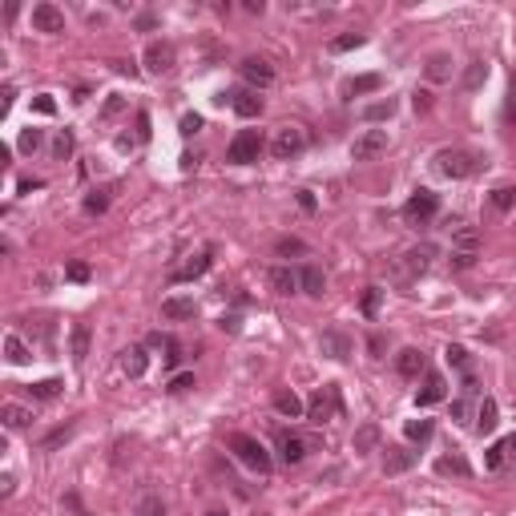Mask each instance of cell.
Wrapping results in <instances>:
<instances>
[{"label":"cell","instance_id":"cell-19","mask_svg":"<svg viewBox=\"0 0 516 516\" xmlns=\"http://www.w3.org/2000/svg\"><path fill=\"white\" fill-rule=\"evenodd\" d=\"M266 278H271V290H274V294H294V290H299V274L290 271V266H271V274H266Z\"/></svg>","mask_w":516,"mask_h":516},{"label":"cell","instance_id":"cell-36","mask_svg":"<svg viewBox=\"0 0 516 516\" xmlns=\"http://www.w3.org/2000/svg\"><path fill=\"white\" fill-rule=\"evenodd\" d=\"M69 154H73V133H69V129H61V133H57V142H53V158L64 161Z\"/></svg>","mask_w":516,"mask_h":516},{"label":"cell","instance_id":"cell-40","mask_svg":"<svg viewBox=\"0 0 516 516\" xmlns=\"http://www.w3.org/2000/svg\"><path fill=\"white\" fill-rule=\"evenodd\" d=\"M444 355H448V363H452V367H460V371H472V359H468V351H464V347H456V343H452V347H448Z\"/></svg>","mask_w":516,"mask_h":516},{"label":"cell","instance_id":"cell-8","mask_svg":"<svg viewBox=\"0 0 516 516\" xmlns=\"http://www.w3.org/2000/svg\"><path fill=\"white\" fill-rule=\"evenodd\" d=\"M32 29L36 32H64V13L57 4L41 0V4H32Z\"/></svg>","mask_w":516,"mask_h":516},{"label":"cell","instance_id":"cell-45","mask_svg":"<svg viewBox=\"0 0 516 516\" xmlns=\"http://www.w3.org/2000/svg\"><path fill=\"white\" fill-rule=\"evenodd\" d=\"M190 387H194V375H190V371H182V375H174V379H170V391H174V395L190 391Z\"/></svg>","mask_w":516,"mask_h":516},{"label":"cell","instance_id":"cell-4","mask_svg":"<svg viewBox=\"0 0 516 516\" xmlns=\"http://www.w3.org/2000/svg\"><path fill=\"white\" fill-rule=\"evenodd\" d=\"M435 210H440V198H435L432 190H416L412 198H407V206H403V218L412 226H423L435 218Z\"/></svg>","mask_w":516,"mask_h":516},{"label":"cell","instance_id":"cell-39","mask_svg":"<svg viewBox=\"0 0 516 516\" xmlns=\"http://www.w3.org/2000/svg\"><path fill=\"white\" fill-rule=\"evenodd\" d=\"M428 258H432V250H428V246H423V250H412V254H407V271H412V274H423V271H428Z\"/></svg>","mask_w":516,"mask_h":516},{"label":"cell","instance_id":"cell-44","mask_svg":"<svg viewBox=\"0 0 516 516\" xmlns=\"http://www.w3.org/2000/svg\"><path fill=\"white\" fill-rule=\"evenodd\" d=\"M456 250H476V230H456Z\"/></svg>","mask_w":516,"mask_h":516},{"label":"cell","instance_id":"cell-22","mask_svg":"<svg viewBox=\"0 0 516 516\" xmlns=\"http://www.w3.org/2000/svg\"><path fill=\"white\" fill-rule=\"evenodd\" d=\"M412 464H416V452H407V448H387V460H383V472H387V476H400V472H407Z\"/></svg>","mask_w":516,"mask_h":516},{"label":"cell","instance_id":"cell-6","mask_svg":"<svg viewBox=\"0 0 516 516\" xmlns=\"http://www.w3.org/2000/svg\"><path fill=\"white\" fill-rule=\"evenodd\" d=\"M383 149H387V133H383V129H363V133L351 142V158L355 161H371V158H379Z\"/></svg>","mask_w":516,"mask_h":516},{"label":"cell","instance_id":"cell-16","mask_svg":"<svg viewBox=\"0 0 516 516\" xmlns=\"http://www.w3.org/2000/svg\"><path fill=\"white\" fill-rule=\"evenodd\" d=\"M89 322H73V331H69V355H73V363H85V355H89Z\"/></svg>","mask_w":516,"mask_h":516},{"label":"cell","instance_id":"cell-3","mask_svg":"<svg viewBox=\"0 0 516 516\" xmlns=\"http://www.w3.org/2000/svg\"><path fill=\"white\" fill-rule=\"evenodd\" d=\"M258 154H262V137H258V129H242L238 137L230 142V149H226V158L234 161V165H250V161H258Z\"/></svg>","mask_w":516,"mask_h":516},{"label":"cell","instance_id":"cell-35","mask_svg":"<svg viewBox=\"0 0 516 516\" xmlns=\"http://www.w3.org/2000/svg\"><path fill=\"white\" fill-rule=\"evenodd\" d=\"M492 206H496V210H512L516 206V190H512V186H496V190H492Z\"/></svg>","mask_w":516,"mask_h":516},{"label":"cell","instance_id":"cell-32","mask_svg":"<svg viewBox=\"0 0 516 516\" xmlns=\"http://www.w3.org/2000/svg\"><path fill=\"white\" fill-rule=\"evenodd\" d=\"M61 379H41V383H32L29 387V395L32 400H57V395H61Z\"/></svg>","mask_w":516,"mask_h":516},{"label":"cell","instance_id":"cell-26","mask_svg":"<svg viewBox=\"0 0 516 516\" xmlns=\"http://www.w3.org/2000/svg\"><path fill=\"white\" fill-rule=\"evenodd\" d=\"M161 315H165V319H194V315H198V303H194V299H165V303H161Z\"/></svg>","mask_w":516,"mask_h":516},{"label":"cell","instance_id":"cell-21","mask_svg":"<svg viewBox=\"0 0 516 516\" xmlns=\"http://www.w3.org/2000/svg\"><path fill=\"white\" fill-rule=\"evenodd\" d=\"M4 359H8L13 367H25V363H29V359H32L29 343H25V339H20V335H4Z\"/></svg>","mask_w":516,"mask_h":516},{"label":"cell","instance_id":"cell-47","mask_svg":"<svg viewBox=\"0 0 516 516\" xmlns=\"http://www.w3.org/2000/svg\"><path fill=\"white\" fill-rule=\"evenodd\" d=\"M472 262H476V250H452V266H456V271H464Z\"/></svg>","mask_w":516,"mask_h":516},{"label":"cell","instance_id":"cell-41","mask_svg":"<svg viewBox=\"0 0 516 516\" xmlns=\"http://www.w3.org/2000/svg\"><path fill=\"white\" fill-rule=\"evenodd\" d=\"M391 113H395V101H375V105L367 109V117L371 121H383V117H391Z\"/></svg>","mask_w":516,"mask_h":516},{"label":"cell","instance_id":"cell-51","mask_svg":"<svg viewBox=\"0 0 516 516\" xmlns=\"http://www.w3.org/2000/svg\"><path fill=\"white\" fill-rule=\"evenodd\" d=\"M488 468H492V472L504 468V444H492V448H488Z\"/></svg>","mask_w":516,"mask_h":516},{"label":"cell","instance_id":"cell-56","mask_svg":"<svg viewBox=\"0 0 516 516\" xmlns=\"http://www.w3.org/2000/svg\"><path fill=\"white\" fill-rule=\"evenodd\" d=\"M504 444V460H516V435H508V440H500Z\"/></svg>","mask_w":516,"mask_h":516},{"label":"cell","instance_id":"cell-24","mask_svg":"<svg viewBox=\"0 0 516 516\" xmlns=\"http://www.w3.org/2000/svg\"><path fill=\"white\" fill-rule=\"evenodd\" d=\"M496 423H500V407H496V400H484V403H480V412H476V432L488 435V432H496Z\"/></svg>","mask_w":516,"mask_h":516},{"label":"cell","instance_id":"cell-55","mask_svg":"<svg viewBox=\"0 0 516 516\" xmlns=\"http://www.w3.org/2000/svg\"><path fill=\"white\" fill-rule=\"evenodd\" d=\"M125 109V101L121 97H109V105H105V117H113V113H121Z\"/></svg>","mask_w":516,"mask_h":516},{"label":"cell","instance_id":"cell-59","mask_svg":"<svg viewBox=\"0 0 516 516\" xmlns=\"http://www.w3.org/2000/svg\"><path fill=\"white\" fill-rule=\"evenodd\" d=\"M299 206H303V210H315V198H311V194L303 190V194H299Z\"/></svg>","mask_w":516,"mask_h":516},{"label":"cell","instance_id":"cell-20","mask_svg":"<svg viewBox=\"0 0 516 516\" xmlns=\"http://www.w3.org/2000/svg\"><path fill=\"white\" fill-rule=\"evenodd\" d=\"M395 371H400L403 379H416L419 371H423V351L419 347H403L400 359H395Z\"/></svg>","mask_w":516,"mask_h":516},{"label":"cell","instance_id":"cell-54","mask_svg":"<svg viewBox=\"0 0 516 516\" xmlns=\"http://www.w3.org/2000/svg\"><path fill=\"white\" fill-rule=\"evenodd\" d=\"M508 121H516V73H512V85H508V109H504Z\"/></svg>","mask_w":516,"mask_h":516},{"label":"cell","instance_id":"cell-10","mask_svg":"<svg viewBox=\"0 0 516 516\" xmlns=\"http://www.w3.org/2000/svg\"><path fill=\"white\" fill-rule=\"evenodd\" d=\"M444 395H448L444 375H440V371H428V375H423V387L416 391V403H419V407H432V403H440Z\"/></svg>","mask_w":516,"mask_h":516},{"label":"cell","instance_id":"cell-42","mask_svg":"<svg viewBox=\"0 0 516 516\" xmlns=\"http://www.w3.org/2000/svg\"><path fill=\"white\" fill-rule=\"evenodd\" d=\"M32 109L45 113V117H53V113H57V101H53L48 93H36V97H32Z\"/></svg>","mask_w":516,"mask_h":516},{"label":"cell","instance_id":"cell-49","mask_svg":"<svg viewBox=\"0 0 516 516\" xmlns=\"http://www.w3.org/2000/svg\"><path fill=\"white\" fill-rule=\"evenodd\" d=\"M69 278H73V283H89V266H85V262H69Z\"/></svg>","mask_w":516,"mask_h":516},{"label":"cell","instance_id":"cell-13","mask_svg":"<svg viewBox=\"0 0 516 516\" xmlns=\"http://www.w3.org/2000/svg\"><path fill=\"white\" fill-rule=\"evenodd\" d=\"M299 287H303V294H311V299H322V290H327V274L311 262V266L299 271Z\"/></svg>","mask_w":516,"mask_h":516},{"label":"cell","instance_id":"cell-46","mask_svg":"<svg viewBox=\"0 0 516 516\" xmlns=\"http://www.w3.org/2000/svg\"><path fill=\"white\" fill-rule=\"evenodd\" d=\"M69 435H73V428H57L53 435H45V444H41V448H45V452H48V448H61Z\"/></svg>","mask_w":516,"mask_h":516},{"label":"cell","instance_id":"cell-57","mask_svg":"<svg viewBox=\"0 0 516 516\" xmlns=\"http://www.w3.org/2000/svg\"><path fill=\"white\" fill-rule=\"evenodd\" d=\"M137 137H142V142L149 137V117H145V113H137Z\"/></svg>","mask_w":516,"mask_h":516},{"label":"cell","instance_id":"cell-11","mask_svg":"<svg viewBox=\"0 0 516 516\" xmlns=\"http://www.w3.org/2000/svg\"><path fill=\"white\" fill-rule=\"evenodd\" d=\"M242 77L250 81L254 89H266L274 81V69H271V61H262V57H246V61H242Z\"/></svg>","mask_w":516,"mask_h":516},{"label":"cell","instance_id":"cell-29","mask_svg":"<svg viewBox=\"0 0 516 516\" xmlns=\"http://www.w3.org/2000/svg\"><path fill=\"white\" fill-rule=\"evenodd\" d=\"M278 448H283V460H287V464H303L306 444L299 440V435H283V440H278Z\"/></svg>","mask_w":516,"mask_h":516},{"label":"cell","instance_id":"cell-27","mask_svg":"<svg viewBox=\"0 0 516 516\" xmlns=\"http://www.w3.org/2000/svg\"><path fill=\"white\" fill-rule=\"evenodd\" d=\"M375 444H379V428H375V423H363V428H359V432L351 435V448L359 452V456L375 452Z\"/></svg>","mask_w":516,"mask_h":516},{"label":"cell","instance_id":"cell-38","mask_svg":"<svg viewBox=\"0 0 516 516\" xmlns=\"http://www.w3.org/2000/svg\"><path fill=\"white\" fill-rule=\"evenodd\" d=\"M41 145H45V133H41V129H25V133H20V149H25V154H36Z\"/></svg>","mask_w":516,"mask_h":516},{"label":"cell","instance_id":"cell-17","mask_svg":"<svg viewBox=\"0 0 516 516\" xmlns=\"http://www.w3.org/2000/svg\"><path fill=\"white\" fill-rule=\"evenodd\" d=\"M319 347H322V355H331V359H347V355H351V339L343 335V331H322Z\"/></svg>","mask_w":516,"mask_h":516},{"label":"cell","instance_id":"cell-30","mask_svg":"<svg viewBox=\"0 0 516 516\" xmlns=\"http://www.w3.org/2000/svg\"><path fill=\"white\" fill-rule=\"evenodd\" d=\"M403 432H407V440L423 444V440H432L435 423H432V419H407V423H403Z\"/></svg>","mask_w":516,"mask_h":516},{"label":"cell","instance_id":"cell-43","mask_svg":"<svg viewBox=\"0 0 516 516\" xmlns=\"http://www.w3.org/2000/svg\"><path fill=\"white\" fill-rule=\"evenodd\" d=\"M105 206H109V198H105V190H93L89 198H85V210H89V214H101Z\"/></svg>","mask_w":516,"mask_h":516},{"label":"cell","instance_id":"cell-50","mask_svg":"<svg viewBox=\"0 0 516 516\" xmlns=\"http://www.w3.org/2000/svg\"><path fill=\"white\" fill-rule=\"evenodd\" d=\"M375 311H379V290L371 287L367 294H363V315H367V319H371V315H375Z\"/></svg>","mask_w":516,"mask_h":516},{"label":"cell","instance_id":"cell-33","mask_svg":"<svg viewBox=\"0 0 516 516\" xmlns=\"http://www.w3.org/2000/svg\"><path fill=\"white\" fill-rule=\"evenodd\" d=\"M363 45V32H343V36H331V53H351V48Z\"/></svg>","mask_w":516,"mask_h":516},{"label":"cell","instance_id":"cell-5","mask_svg":"<svg viewBox=\"0 0 516 516\" xmlns=\"http://www.w3.org/2000/svg\"><path fill=\"white\" fill-rule=\"evenodd\" d=\"M435 161H440V174H444V177H468V174H476V158H472L468 149H440V154H435Z\"/></svg>","mask_w":516,"mask_h":516},{"label":"cell","instance_id":"cell-1","mask_svg":"<svg viewBox=\"0 0 516 516\" xmlns=\"http://www.w3.org/2000/svg\"><path fill=\"white\" fill-rule=\"evenodd\" d=\"M230 452H234V456H238V460H242L246 468H254V472H262V476L271 472V452L262 448V444H258L254 435H246V432H234V435H230Z\"/></svg>","mask_w":516,"mask_h":516},{"label":"cell","instance_id":"cell-52","mask_svg":"<svg viewBox=\"0 0 516 516\" xmlns=\"http://www.w3.org/2000/svg\"><path fill=\"white\" fill-rule=\"evenodd\" d=\"M198 129H202V117H198V113H186V117H182V133L190 137V133H198Z\"/></svg>","mask_w":516,"mask_h":516},{"label":"cell","instance_id":"cell-60","mask_svg":"<svg viewBox=\"0 0 516 516\" xmlns=\"http://www.w3.org/2000/svg\"><path fill=\"white\" fill-rule=\"evenodd\" d=\"M206 516H226V512H218V508H214V512H206Z\"/></svg>","mask_w":516,"mask_h":516},{"label":"cell","instance_id":"cell-48","mask_svg":"<svg viewBox=\"0 0 516 516\" xmlns=\"http://www.w3.org/2000/svg\"><path fill=\"white\" fill-rule=\"evenodd\" d=\"M145 347H158V351H170V347H174V339H170V335H161V331H154V335L145 339Z\"/></svg>","mask_w":516,"mask_h":516},{"label":"cell","instance_id":"cell-34","mask_svg":"<svg viewBox=\"0 0 516 516\" xmlns=\"http://www.w3.org/2000/svg\"><path fill=\"white\" fill-rule=\"evenodd\" d=\"M484 77H488V64H484V61H472V64H468V73H464V89H480Z\"/></svg>","mask_w":516,"mask_h":516},{"label":"cell","instance_id":"cell-14","mask_svg":"<svg viewBox=\"0 0 516 516\" xmlns=\"http://www.w3.org/2000/svg\"><path fill=\"white\" fill-rule=\"evenodd\" d=\"M145 367H149V355H145V347H125V351H121V371H125L129 379H142Z\"/></svg>","mask_w":516,"mask_h":516},{"label":"cell","instance_id":"cell-9","mask_svg":"<svg viewBox=\"0 0 516 516\" xmlns=\"http://www.w3.org/2000/svg\"><path fill=\"white\" fill-rule=\"evenodd\" d=\"M145 69H149V73H170V69H174V45H170V41H149V45H145Z\"/></svg>","mask_w":516,"mask_h":516},{"label":"cell","instance_id":"cell-23","mask_svg":"<svg viewBox=\"0 0 516 516\" xmlns=\"http://www.w3.org/2000/svg\"><path fill=\"white\" fill-rule=\"evenodd\" d=\"M423 73H428V81H435V85H440V81H452V57L448 53H432L428 64H423Z\"/></svg>","mask_w":516,"mask_h":516},{"label":"cell","instance_id":"cell-53","mask_svg":"<svg viewBox=\"0 0 516 516\" xmlns=\"http://www.w3.org/2000/svg\"><path fill=\"white\" fill-rule=\"evenodd\" d=\"M278 254H303V242H299V238H283V242H278Z\"/></svg>","mask_w":516,"mask_h":516},{"label":"cell","instance_id":"cell-12","mask_svg":"<svg viewBox=\"0 0 516 516\" xmlns=\"http://www.w3.org/2000/svg\"><path fill=\"white\" fill-rule=\"evenodd\" d=\"M206 271H210V250H202V254H194L190 262H182L170 278H174V283H194V278H202Z\"/></svg>","mask_w":516,"mask_h":516},{"label":"cell","instance_id":"cell-18","mask_svg":"<svg viewBox=\"0 0 516 516\" xmlns=\"http://www.w3.org/2000/svg\"><path fill=\"white\" fill-rule=\"evenodd\" d=\"M274 412H278V416H287V419H299V416L306 412V407H303V400H299L294 391L278 387V391H274Z\"/></svg>","mask_w":516,"mask_h":516},{"label":"cell","instance_id":"cell-58","mask_svg":"<svg viewBox=\"0 0 516 516\" xmlns=\"http://www.w3.org/2000/svg\"><path fill=\"white\" fill-rule=\"evenodd\" d=\"M452 416H456V419H468V403L464 400H452Z\"/></svg>","mask_w":516,"mask_h":516},{"label":"cell","instance_id":"cell-28","mask_svg":"<svg viewBox=\"0 0 516 516\" xmlns=\"http://www.w3.org/2000/svg\"><path fill=\"white\" fill-rule=\"evenodd\" d=\"M379 85H383V77H379V73H367V77L347 81V85H343V93H347V97H363V93H375Z\"/></svg>","mask_w":516,"mask_h":516},{"label":"cell","instance_id":"cell-2","mask_svg":"<svg viewBox=\"0 0 516 516\" xmlns=\"http://www.w3.org/2000/svg\"><path fill=\"white\" fill-rule=\"evenodd\" d=\"M303 145H306L303 129H299V125H283L278 133H274L271 154H274V161H290V158H299V154H303Z\"/></svg>","mask_w":516,"mask_h":516},{"label":"cell","instance_id":"cell-37","mask_svg":"<svg viewBox=\"0 0 516 516\" xmlns=\"http://www.w3.org/2000/svg\"><path fill=\"white\" fill-rule=\"evenodd\" d=\"M137 516H165L161 496H142V500H137Z\"/></svg>","mask_w":516,"mask_h":516},{"label":"cell","instance_id":"cell-25","mask_svg":"<svg viewBox=\"0 0 516 516\" xmlns=\"http://www.w3.org/2000/svg\"><path fill=\"white\" fill-rule=\"evenodd\" d=\"M0 419H4V428H29L32 423V412L29 407H20V403H4V407H0Z\"/></svg>","mask_w":516,"mask_h":516},{"label":"cell","instance_id":"cell-15","mask_svg":"<svg viewBox=\"0 0 516 516\" xmlns=\"http://www.w3.org/2000/svg\"><path fill=\"white\" fill-rule=\"evenodd\" d=\"M230 105H234L238 117H258L262 113V97L254 89H238V93H230Z\"/></svg>","mask_w":516,"mask_h":516},{"label":"cell","instance_id":"cell-31","mask_svg":"<svg viewBox=\"0 0 516 516\" xmlns=\"http://www.w3.org/2000/svg\"><path fill=\"white\" fill-rule=\"evenodd\" d=\"M435 472H444V476H468L472 468H468L464 456H444V460H435Z\"/></svg>","mask_w":516,"mask_h":516},{"label":"cell","instance_id":"cell-7","mask_svg":"<svg viewBox=\"0 0 516 516\" xmlns=\"http://www.w3.org/2000/svg\"><path fill=\"white\" fill-rule=\"evenodd\" d=\"M306 416L315 419V423H327L331 416H339V391L335 387H319L311 403H306Z\"/></svg>","mask_w":516,"mask_h":516}]
</instances>
